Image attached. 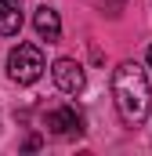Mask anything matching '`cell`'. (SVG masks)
<instances>
[{"label": "cell", "mask_w": 152, "mask_h": 156, "mask_svg": "<svg viewBox=\"0 0 152 156\" xmlns=\"http://www.w3.org/2000/svg\"><path fill=\"white\" fill-rule=\"evenodd\" d=\"M43 127H47L51 134H58V138H73V134L83 131V120H80V113H76L73 105H62V109H51V113H47Z\"/></svg>", "instance_id": "3957f363"}, {"label": "cell", "mask_w": 152, "mask_h": 156, "mask_svg": "<svg viewBox=\"0 0 152 156\" xmlns=\"http://www.w3.org/2000/svg\"><path fill=\"white\" fill-rule=\"evenodd\" d=\"M22 29V11L15 0H0V37H18Z\"/></svg>", "instance_id": "8992f818"}, {"label": "cell", "mask_w": 152, "mask_h": 156, "mask_svg": "<svg viewBox=\"0 0 152 156\" xmlns=\"http://www.w3.org/2000/svg\"><path fill=\"white\" fill-rule=\"evenodd\" d=\"M149 66H152V47H149Z\"/></svg>", "instance_id": "52a82bcc"}, {"label": "cell", "mask_w": 152, "mask_h": 156, "mask_svg": "<svg viewBox=\"0 0 152 156\" xmlns=\"http://www.w3.org/2000/svg\"><path fill=\"white\" fill-rule=\"evenodd\" d=\"M43 51L36 44H18L11 55H7V76L15 83H36L40 73H43Z\"/></svg>", "instance_id": "7a4b0ae2"}, {"label": "cell", "mask_w": 152, "mask_h": 156, "mask_svg": "<svg viewBox=\"0 0 152 156\" xmlns=\"http://www.w3.org/2000/svg\"><path fill=\"white\" fill-rule=\"evenodd\" d=\"M15 4H18V0H15Z\"/></svg>", "instance_id": "ba28073f"}, {"label": "cell", "mask_w": 152, "mask_h": 156, "mask_svg": "<svg viewBox=\"0 0 152 156\" xmlns=\"http://www.w3.org/2000/svg\"><path fill=\"white\" fill-rule=\"evenodd\" d=\"M51 73H54V83H58L65 94H80V91H83V83H87V80H83V69L76 66L73 58H58Z\"/></svg>", "instance_id": "277c9868"}, {"label": "cell", "mask_w": 152, "mask_h": 156, "mask_svg": "<svg viewBox=\"0 0 152 156\" xmlns=\"http://www.w3.org/2000/svg\"><path fill=\"white\" fill-rule=\"evenodd\" d=\"M112 94H116V105L127 123H141L149 116V76L138 62H123L116 66L112 73Z\"/></svg>", "instance_id": "6da1fadb"}, {"label": "cell", "mask_w": 152, "mask_h": 156, "mask_svg": "<svg viewBox=\"0 0 152 156\" xmlns=\"http://www.w3.org/2000/svg\"><path fill=\"white\" fill-rule=\"evenodd\" d=\"M33 26H36V33L43 40H58L62 37V18H58V11H51V7H40L36 15H33Z\"/></svg>", "instance_id": "5b68a950"}]
</instances>
